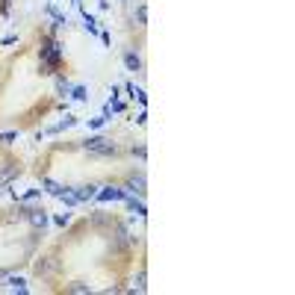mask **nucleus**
<instances>
[{
	"label": "nucleus",
	"mask_w": 295,
	"mask_h": 295,
	"mask_svg": "<svg viewBox=\"0 0 295 295\" xmlns=\"http://www.w3.org/2000/svg\"><path fill=\"white\" fill-rule=\"evenodd\" d=\"M71 3H74V6H83V0H71Z\"/></svg>",
	"instance_id": "nucleus-25"
},
{
	"label": "nucleus",
	"mask_w": 295,
	"mask_h": 295,
	"mask_svg": "<svg viewBox=\"0 0 295 295\" xmlns=\"http://www.w3.org/2000/svg\"><path fill=\"white\" fill-rule=\"evenodd\" d=\"M145 186H148L145 172H139V174H130V180L124 183V192H136V195H142V192H145Z\"/></svg>",
	"instance_id": "nucleus-4"
},
{
	"label": "nucleus",
	"mask_w": 295,
	"mask_h": 295,
	"mask_svg": "<svg viewBox=\"0 0 295 295\" xmlns=\"http://www.w3.org/2000/svg\"><path fill=\"white\" fill-rule=\"evenodd\" d=\"M124 186H101V192H95L98 204H109V201H124Z\"/></svg>",
	"instance_id": "nucleus-3"
},
{
	"label": "nucleus",
	"mask_w": 295,
	"mask_h": 295,
	"mask_svg": "<svg viewBox=\"0 0 295 295\" xmlns=\"http://www.w3.org/2000/svg\"><path fill=\"white\" fill-rule=\"evenodd\" d=\"M83 27H86L92 35H98V21H95V15H89V12H83Z\"/></svg>",
	"instance_id": "nucleus-16"
},
{
	"label": "nucleus",
	"mask_w": 295,
	"mask_h": 295,
	"mask_svg": "<svg viewBox=\"0 0 295 295\" xmlns=\"http://www.w3.org/2000/svg\"><path fill=\"white\" fill-rule=\"evenodd\" d=\"M68 98H71V101H77V104H86V101H89V89L86 86H71Z\"/></svg>",
	"instance_id": "nucleus-13"
},
{
	"label": "nucleus",
	"mask_w": 295,
	"mask_h": 295,
	"mask_svg": "<svg viewBox=\"0 0 295 295\" xmlns=\"http://www.w3.org/2000/svg\"><path fill=\"white\" fill-rule=\"evenodd\" d=\"M95 192H98V186H95V183H83V186H74V195H77V201H80V204L92 201V198H95Z\"/></svg>",
	"instance_id": "nucleus-7"
},
{
	"label": "nucleus",
	"mask_w": 295,
	"mask_h": 295,
	"mask_svg": "<svg viewBox=\"0 0 295 295\" xmlns=\"http://www.w3.org/2000/svg\"><path fill=\"white\" fill-rule=\"evenodd\" d=\"M68 92H71V83L65 77H56V95L59 98H68Z\"/></svg>",
	"instance_id": "nucleus-15"
},
{
	"label": "nucleus",
	"mask_w": 295,
	"mask_h": 295,
	"mask_svg": "<svg viewBox=\"0 0 295 295\" xmlns=\"http://www.w3.org/2000/svg\"><path fill=\"white\" fill-rule=\"evenodd\" d=\"M145 280H148V275H145V272H139V275H136V278H133V289H136V292H148V283H145Z\"/></svg>",
	"instance_id": "nucleus-14"
},
{
	"label": "nucleus",
	"mask_w": 295,
	"mask_h": 295,
	"mask_svg": "<svg viewBox=\"0 0 295 295\" xmlns=\"http://www.w3.org/2000/svg\"><path fill=\"white\" fill-rule=\"evenodd\" d=\"M62 183H56V180H51V177H41V192H48V195H53V198H59L62 195Z\"/></svg>",
	"instance_id": "nucleus-10"
},
{
	"label": "nucleus",
	"mask_w": 295,
	"mask_h": 295,
	"mask_svg": "<svg viewBox=\"0 0 295 295\" xmlns=\"http://www.w3.org/2000/svg\"><path fill=\"white\" fill-rule=\"evenodd\" d=\"M18 174H21V168H18V165H6V168L0 172V186H9Z\"/></svg>",
	"instance_id": "nucleus-12"
},
{
	"label": "nucleus",
	"mask_w": 295,
	"mask_h": 295,
	"mask_svg": "<svg viewBox=\"0 0 295 295\" xmlns=\"http://www.w3.org/2000/svg\"><path fill=\"white\" fill-rule=\"evenodd\" d=\"M35 198H41V189H30L21 195V204H30V201H35Z\"/></svg>",
	"instance_id": "nucleus-18"
},
{
	"label": "nucleus",
	"mask_w": 295,
	"mask_h": 295,
	"mask_svg": "<svg viewBox=\"0 0 295 295\" xmlns=\"http://www.w3.org/2000/svg\"><path fill=\"white\" fill-rule=\"evenodd\" d=\"M83 151H89V154H95V156H115L118 154V145L109 142L106 136H89L83 142Z\"/></svg>",
	"instance_id": "nucleus-2"
},
{
	"label": "nucleus",
	"mask_w": 295,
	"mask_h": 295,
	"mask_svg": "<svg viewBox=\"0 0 295 295\" xmlns=\"http://www.w3.org/2000/svg\"><path fill=\"white\" fill-rule=\"evenodd\" d=\"M74 124H77V115H65L59 124H53V127H48L45 133H38V139H41V136H48V133H62V130H68V127H74Z\"/></svg>",
	"instance_id": "nucleus-8"
},
{
	"label": "nucleus",
	"mask_w": 295,
	"mask_h": 295,
	"mask_svg": "<svg viewBox=\"0 0 295 295\" xmlns=\"http://www.w3.org/2000/svg\"><path fill=\"white\" fill-rule=\"evenodd\" d=\"M62 62V45L59 41H45L41 45V74H53Z\"/></svg>",
	"instance_id": "nucleus-1"
},
{
	"label": "nucleus",
	"mask_w": 295,
	"mask_h": 295,
	"mask_svg": "<svg viewBox=\"0 0 295 295\" xmlns=\"http://www.w3.org/2000/svg\"><path fill=\"white\" fill-rule=\"evenodd\" d=\"M6 286H9L12 292L27 295V280H24V278H18V275H9V278H6Z\"/></svg>",
	"instance_id": "nucleus-11"
},
{
	"label": "nucleus",
	"mask_w": 295,
	"mask_h": 295,
	"mask_svg": "<svg viewBox=\"0 0 295 295\" xmlns=\"http://www.w3.org/2000/svg\"><path fill=\"white\" fill-rule=\"evenodd\" d=\"M124 204H127V209H130V213H136L139 219H145V216H148V207H145V201L133 198V192H127V195H124Z\"/></svg>",
	"instance_id": "nucleus-6"
},
{
	"label": "nucleus",
	"mask_w": 295,
	"mask_h": 295,
	"mask_svg": "<svg viewBox=\"0 0 295 295\" xmlns=\"http://www.w3.org/2000/svg\"><path fill=\"white\" fill-rule=\"evenodd\" d=\"M15 139H18L15 130H6V133H0V142H3V145H12Z\"/></svg>",
	"instance_id": "nucleus-21"
},
{
	"label": "nucleus",
	"mask_w": 295,
	"mask_h": 295,
	"mask_svg": "<svg viewBox=\"0 0 295 295\" xmlns=\"http://www.w3.org/2000/svg\"><path fill=\"white\" fill-rule=\"evenodd\" d=\"M0 192H3V186H0Z\"/></svg>",
	"instance_id": "nucleus-26"
},
{
	"label": "nucleus",
	"mask_w": 295,
	"mask_h": 295,
	"mask_svg": "<svg viewBox=\"0 0 295 295\" xmlns=\"http://www.w3.org/2000/svg\"><path fill=\"white\" fill-rule=\"evenodd\" d=\"M15 41H18V35H3V38H0L3 48H6V45H15Z\"/></svg>",
	"instance_id": "nucleus-24"
},
{
	"label": "nucleus",
	"mask_w": 295,
	"mask_h": 295,
	"mask_svg": "<svg viewBox=\"0 0 295 295\" xmlns=\"http://www.w3.org/2000/svg\"><path fill=\"white\" fill-rule=\"evenodd\" d=\"M3 3H6V0H3Z\"/></svg>",
	"instance_id": "nucleus-27"
},
{
	"label": "nucleus",
	"mask_w": 295,
	"mask_h": 295,
	"mask_svg": "<svg viewBox=\"0 0 295 295\" xmlns=\"http://www.w3.org/2000/svg\"><path fill=\"white\" fill-rule=\"evenodd\" d=\"M124 68L133 71V74H136V71H142V56L136 51H124Z\"/></svg>",
	"instance_id": "nucleus-9"
},
{
	"label": "nucleus",
	"mask_w": 295,
	"mask_h": 295,
	"mask_svg": "<svg viewBox=\"0 0 295 295\" xmlns=\"http://www.w3.org/2000/svg\"><path fill=\"white\" fill-rule=\"evenodd\" d=\"M136 21H139V27H145V24H148V6H145V3L136 9Z\"/></svg>",
	"instance_id": "nucleus-19"
},
{
	"label": "nucleus",
	"mask_w": 295,
	"mask_h": 295,
	"mask_svg": "<svg viewBox=\"0 0 295 295\" xmlns=\"http://www.w3.org/2000/svg\"><path fill=\"white\" fill-rule=\"evenodd\" d=\"M27 222L35 227V230H45V225H48V213L41 207H35V209H27Z\"/></svg>",
	"instance_id": "nucleus-5"
},
{
	"label": "nucleus",
	"mask_w": 295,
	"mask_h": 295,
	"mask_svg": "<svg viewBox=\"0 0 295 295\" xmlns=\"http://www.w3.org/2000/svg\"><path fill=\"white\" fill-rule=\"evenodd\" d=\"M104 124H106L104 115H98V118H89V127H92V130H98V127H104Z\"/></svg>",
	"instance_id": "nucleus-22"
},
{
	"label": "nucleus",
	"mask_w": 295,
	"mask_h": 295,
	"mask_svg": "<svg viewBox=\"0 0 295 295\" xmlns=\"http://www.w3.org/2000/svg\"><path fill=\"white\" fill-rule=\"evenodd\" d=\"M133 156L145 159V156H148V148H145V145H133Z\"/></svg>",
	"instance_id": "nucleus-23"
},
{
	"label": "nucleus",
	"mask_w": 295,
	"mask_h": 295,
	"mask_svg": "<svg viewBox=\"0 0 295 295\" xmlns=\"http://www.w3.org/2000/svg\"><path fill=\"white\" fill-rule=\"evenodd\" d=\"M68 292H74V295H86V292H92V286L77 280V283H71V286H68Z\"/></svg>",
	"instance_id": "nucleus-17"
},
{
	"label": "nucleus",
	"mask_w": 295,
	"mask_h": 295,
	"mask_svg": "<svg viewBox=\"0 0 295 295\" xmlns=\"http://www.w3.org/2000/svg\"><path fill=\"white\" fill-rule=\"evenodd\" d=\"M53 222H56L59 227H65L71 222V213H56V216H53Z\"/></svg>",
	"instance_id": "nucleus-20"
}]
</instances>
